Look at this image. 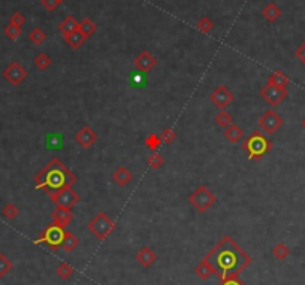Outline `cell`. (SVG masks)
<instances>
[{"instance_id": "31", "label": "cell", "mask_w": 305, "mask_h": 285, "mask_svg": "<svg viewBox=\"0 0 305 285\" xmlns=\"http://www.w3.org/2000/svg\"><path fill=\"white\" fill-rule=\"evenodd\" d=\"M11 270H12V262L3 252H0V278L6 276Z\"/></svg>"}, {"instance_id": "40", "label": "cell", "mask_w": 305, "mask_h": 285, "mask_svg": "<svg viewBox=\"0 0 305 285\" xmlns=\"http://www.w3.org/2000/svg\"><path fill=\"white\" fill-rule=\"evenodd\" d=\"M295 56H296V59L299 60V61H302L304 64H305V42L296 49V53H295Z\"/></svg>"}, {"instance_id": "33", "label": "cell", "mask_w": 305, "mask_h": 285, "mask_svg": "<svg viewBox=\"0 0 305 285\" xmlns=\"http://www.w3.org/2000/svg\"><path fill=\"white\" fill-rule=\"evenodd\" d=\"M18 208L14 204V203H6L3 206V209H2V215L6 218V220H15L18 217Z\"/></svg>"}, {"instance_id": "17", "label": "cell", "mask_w": 305, "mask_h": 285, "mask_svg": "<svg viewBox=\"0 0 305 285\" xmlns=\"http://www.w3.org/2000/svg\"><path fill=\"white\" fill-rule=\"evenodd\" d=\"M224 138L231 142V143H238L244 139V130L238 125V124H231L229 127L224 128V132H223Z\"/></svg>"}, {"instance_id": "4", "label": "cell", "mask_w": 305, "mask_h": 285, "mask_svg": "<svg viewBox=\"0 0 305 285\" xmlns=\"http://www.w3.org/2000/svg\"><path fill=\"white\" fill-rule=\"evenodd\" d=\"M87 227H88V230H90V233L93 236H96L99 241H105L115 230V223L109 218L108 214L99 212L88 221Z\"/></svg>"}, {"instance_id": "3", "label": "cell", "mask_w": 305, "mask_h": 285, "mask_svg": "<svg viewBox=\"0 0 305 285\" xmlns=\"http://www.w3.org/2000/svg\"><path fill=\"white\" fill-rule=\"evenodd\" d=\"M271 149H272V141L261 130L253 132L242 141V151L253 162L262 160Z\"/></svg>"}, {"instance_id": "22", "label": "cell", "mask_w": 305, "mask_h": 285, "mask_svg": "<svg viewBox=\"0 0 305 285\" xmlns=\"http://www.w3.org/2000/svg\"><path fill=\"white\" fill-rule=\"evenodd\" d=\"M63 39H65V42H66L72 49H78V48H81L83 43L87 41V39L81 35L80 30H76V32H73V33H70V35L63 36Z\"/></svg>"}, {"instance_id": "16", "label": "cell", "mask_w": 305, "mask_h": 285, "mask_svg": "<svg viewBox=\"0 0 305 285\" xmlns=\"http://www.w3.org/2000/svg\"><path fill=\"white\" fill-rule=\"evenodd\" d=\"M112 179H114V183L120 187H127L131 183H132V179H133V175L132 172L124 167V166H120L114 173H112Z\"/></svg>"}, {"instance_id": "21", "label": "cell", "mask_w": 305, "mask_h": 285, "mask_svg": "<svg viewBox=\"0 0 305 285\" xmlns=\"http://www.w3.org/2000/svg\"><path fill=\"white\" fill-rule=\"evenodd\" d=\"M262 15L268 22H275L280 17H282V9L278 8L277 3L271 2L268 3L263 9H262Z\"/></svg>"}, {"instance_id": "7", "label": "cell", "mask_w": 305, "mask_h": 285, "mask_svg": "<svg viewBox=\"0 0 305 285\" xmlns=\"http://www.w3.org/2000/svg\"><path fill=\"white\" fill-rule=\"evenodd\" d=\"M258 125L262 128V132L266 135H274L277 133L283 125V118L280 114H277L274 109H268L265 111L261 118L258 120Z\"/></svg>"}, {"instance_id": "11", "label": "cell", "mask_w": 305, "mask_h": 285, "mask_svg": "<svg viewBox=\"0 0 305 285\" xmlns=\"http://www.w3.org/2000/svg\"><path fill=\"white\" fill-rule=\"evenodd\" d=\"M210 100L214 103V105H216L220 111H223V109H226V108L234 102V93H232L231 90H229L227 87H224V85H218V87L210 94Z\"/></svg>"}, {"instance_id": "27", "label": "cell", "mask_w": 305, "mask_h": 285, "mask_svg": "<svg viewBox=\"0 0 305 285\" xmlns=\"http://www.w3.org/2000/svg\"><path fill=\"white\" fill-rule=\"evenodd\" d=\"M216 122H217V125L226 128V127L231 125V124H234V117H232L231 114H229L226 109H223V111H220V112L216 115Z\"/></svg>"}, {"instance_id": "10", "label": "cell", "mask_w": 305, "mask_h": 285, "mask_svg": "<svg viewBox=\"0 0 305 285\" xmlns=\"http://www.w3.org/2000/svg\"><path fill=\"white\" fill-rule=\"evenodd\" d=\"M3 78L11 85H20L25 78H27V70H25V67L21 66L18 61H12L3 70Z\"/></svg>"}, {"instance_id": "38", "label": "cell", "mask_w": 305, "mask_h": 285, "mask_svg": "<svg viewBox=\"0 0 305 285\" xmlns=\"http://www.w3.org/2000/svg\"><path fill=\"white\" fill-rule=\"evenodd\" d=\"M217 285H247L244 281H241L238 276L235 278H227V279H220V282Z\"/></svg>"}, {"instance_id": "1", "label": "cell", "mask_w": 305, "mask_h": 285, "mask_svg": "<svg viewBox=\"0 0 305 285\" xmlns=\"http://www.w3.org/2000/svg\"><path fill=\"white\" fill-rule=\"evenodd\" d=\"M203 258L210 262L214 275L220 279L238 276L253 262V258L231 236H223Z\"/></svg>"}, {"instance_id": "6", "label": "cell", "mask_w": 305, "mask_h": 285, "mask_svg": "<svg viewBox=\"0 0 305 285\" xmlns=\"http://www.w3.org/2000/svg\"><path fill=\"white\" fill-rule=\"evenodd\" d=\"M65 233H66V228H62L53 223L42 231V235L35 241V244H44L53 251H57L59 248H62Z\"/></svg>"}, {"instance_id": "32", "label": "cell", "mask_w": 305, "mask_h": 285, "mask_svg": "<svg viewBox=\"0 0 305 285\" xmlns=\"http://www.w3.org/2000/svg\"><path fill=\"white\" fill-rule=\"evenodd\" d=\"M73 273H75L73 267H72L70 265H67V263H62V265L57 267V275H59V278L63 279V281H67L69 278H72Z\"/></svg>"}, {"instance_id": "29", "label": "cell", "mask_w": 305, "mask_h": 285, "mask_svg": "<svg viewBox=\"0 0 305 285\" xmlns=\"http://www.w3.org/2000/svg\"><path fill=\"white\" fill-rule=\"evenodd\" d=\"M29 39L33 45H42L44 41L46 39V33L41 29V27H35L30 33H29Z\"/></svg>"}, {"instance_id": "9", "label": "cell", "mask_w": 305, "mask_h": 285, "mask_svg": "<svg viewBox=\"0 0 305 285\" xmlns=\"http://www.w3.org/2000/svg\"><path fill=\"white\" fill-rule=\"evenodd\" d=\"M261 96L269 106L275 108L289 96V91H287V88H280V87H274L271 84H265L261 88Z\"/></svg>"}, {"instance_id": "25", "label": "cell", "mask_w": 305, "mask_h": 285, "mask_svg": "<svg viewBox=\"0 0 305 285\" xmlns=\"http://www.w3.org/2000/svg\"><path fill=\"white\" fill-rule=\"evenodd\" d=\"M289 254H290V248H289L286 244H283V242H278V244L272 248V255L277 258L278 262L286 260V258L289 257Z\"/></svg>"}, {"instance_id": "2", "label": "cell", "mask_w": 305, "mask_h": 285, "mask_svg": "<svg viewBox=\"0 0 305 285\" xmlns=\"http://www.w3.org/2000/svg\"><path fill=\"white\" fill-rule=\"evenodd\" d=\"M33 181L36 188L45 190L49 197H53L60 190L76 184V175L69 167H66L60 159L56 157L49 160L46 166L36 173Z\"/></svg>"}, {"instance_id": "42", "label": "cell", "mask_w": 305, "mask_h": 285, "mask_svg": "<svg viewBox=\"0 0 305 285\" xmlns=\"http://www.w3.org/2000/svg\"><path fill=\"white\" fill-rule=\"evenodd\" d=\"M59 2H60V3H63V2H65V0H59Z\"/></svg>"}, {"instance_id": "39", "label": "cell", "mask_w": 305, "mask_h": 285, "mask_svg": "<svg viewBox=\"0 0 305 285\" xmlns=\"http://www.w3.org/2000/svg\"><path fill=\"white\" fill-rule=\"evenodd\" d=\"M41 3L46 11H56L57 6L60 5L59 0H41Z\"/></svg>"}, {"instance_id": "19", "label": "cell", "mask_w": 305, "mask_h": 285, "mask_svg": "<svg viewBox=\"0 0 305 285\" xmlns=\"http://www.w3.org/2000/svg\"><path fill=\"white\" fill-rule=\"evenodd\" d=\"M78 27H80V22L76 21V18H75L73 15H67V17H65V20L60 22L59 30L63 33V36H66V35H70V33L76 32V30H78Z\"/></svg>"}, {"instance_id": "15", "label": "cell", "mask_w": 305, "mask_h": 285, "mask_svg": "<svg viewBox=\"0 0 305 285\" xmlns=\"http://www.w3.org/2000/svg\"><path fill=\"white\" fill-rule=\"evenodd\" d=\"M51 218H53V223L62 228H66L70 221L73 220V214L70 209H63V208H56L51 214Z\"/></svg>"}, {"instance_id": "12", "label": "cell", "mask_w": 305, "mask_h": 285, "mask_svg": "<svg viewBox=\"0 0 305 285\" xmlns=\"http://www.w3.org/2000/svg\"><path fill=\"white\" fill-rule=\"evenodd\" d=\"M75 142L83 149H88L97 142V133L90 125H83L80 130L75 133Z\"/></svg>"}, {"instance_id": "28", "label": "cell", "mask_w": 305, "mask_h": 285, "mask_svg": "<svg viewBox=\"0 0 305 285\" xmlns=\"http://www.w3.org/2000/svg\"><path fill=\"white\" fill-rule=\"evenodd\" d=\"M147 164H148V167L154 169V170L160 169V167L163 166V159H162V155H160L157 151L151 152V154L148 155V157H147Z\"/></svg>"}, {"instance_id": "20", "label": "cell", "mask_w": 305, "mask_h": 285, "mask_svg": "<svg viewBox=\"0 0 305 285\" xmlns=\"http://www.w3.org/2000/svg\"><path fill=\"white\" fill-rule=\"evenodd\" d=\"M266 84H271L274 87H280V88H287V85L290 84L289 78L284 75V72L282 70H275L271 73V76L268 78V82Z\"/></svg>"}, {"instance_id": "5", "label": "cell", "mask_w": 305, "mask_h": 285, "mask_svg": "<svg viewBox=\"0 0 305 285\" xmlns=\"http://www.w3.org/2000/svg\"><path fill=\"white\" fill-rule=\"evenodd\" d=\"M189 202H190V204L193 206L197 212L205 214L211 208V206L217 202V197L207 185H199L189 196Z\"/></svg>"}, {"instance_id": "24", "label": "cell", "mask_w": 305, "mask_h": 285, "mask_svg": "<svg viewBox=\"0 0 305 285\" xmlns=\"http://www.w3.org/2000/svg\"><path fill=\"white\" fill-rule=\"evenodd\" d=\"M80 241L76 238L72 231H66L65 233V238H63V242H62V249L65 252H72L76 246H78Z\"/></svg>"}, {"instance_id": "8", "label": "cell", "mask_w": 305, "mask_h": 285, "mask_svg": "<svg viewBox=\"0 0 305 285\" xmlns=\"http://www.w3.org/2000/svg\"><path fill=\"white\" fill-rule=\"evenodd\" d=\"M51 202L56 204V208H63V209H70L80 202V194L73 191L72 187H67V188H63L60 190L59 193H56L53 197H49Z\"/></svg>"}, {"instance_id": "14", "label": "cell", "mask_w": 305, "mask_h": 285, "mask_svg": "<svg viewBox=\"0 0 305 285\" xmlns=\"http://www.w3.org/2000/svg\"><path fill=\"white\" fill-rule=\"evenodd\" d=\"M156 260H157V255H156V252L152 251L150 246H142V248L136 252V262H138L144 269L151 267L152 265L156 263Z\"/></svg>"}, {"instance_id": "18", "label": "cell", "mask_w": 305, "mask_h": 285, "mask_svg": "<svg viewBox=\"0 0 305 285\" xmlns=\"http://www.w3.org/2000/svg\"><path fill=\"white\" fill-rule=\"evenodd\" d=\"M195 275L202 281H207L214 275V269L207 258H202L200 263H197V266L195 267Z\"/></svg>"}, {"instance_id": "30", "label": "cell", "mask_w": 305, "mask_h": 285, "mask_svg": "<svg viewBox=\"0 0 305 285\" xmlns=\"http://www.w3.org/2000/svg\"><path fill=\"white\" fill-rule=\"evenodd\" d=\"M51 61H53V60H51V57L48 54H45V53H41V54H38L35 57V66L39 70H46L51 66Z\"/></svg>"}, {"instance_id": "34", "label": "cell", "mask_w": 305, "mask_h": 285, "mask_svg": "<svg viewBox=\"0 0 305 285\" xmlns=\"http://www.w3.org/2000/svg\"><path fill=\"white\" fill-rule=\"evenodd\" d=\"M197 29L202 32V33H210L213 29H214V22L213 20H210L208 17H202L199 21H197Z\"/></svg>"}, {"instance_id": "23", "label": "cell", "mask_w": 305, "mask_h": 285, "mask_svg": "<svg viewBox=\"0 0 305 285\" xmlns=\"http://www.w3.org/2000/svg\"><path fill=\"white\" fill-rule=\"evenodd\" d=\"M78 30L81 32V35H83L86 39H88V38H91V36L96 33V30H97V25H96V22H94L91 18H84V20L80 22V27H78Z\"/></svg>"}, {"instance_id": "35", "label": "cell", "mask_w": 305, "mask_h": 285, "mask_svg": "<svg viewBox=\"0 0 305 285\" xmlns=\"http://www.w3.org/2000/svg\"><path fill=\"white\" fill-rule=\"evenodd\" d=\"M21 33H22V30H21V27H18V25L8 24L6 27H5V35H6V38L11 39V41H17V39L21 36Z\"/></svg>"}, {"instance_id": "13", "label": "cell", "mask_w": 305, "mask_h": 285, "mask_svg": "<svg viewBox=\"0 0 305 285\" xmlns=\"http://www.w3.org/2000/svg\"><path fill=\"white\" fill-rule=\"evenodd\" d=\"M133 66L136 67V70H139L142 73H148V72H151L152 69L157 66V59L152 56L150 51L144 49L135 57Z\"/></svg>"}, {"instance_id": "37", "label": "cell", "mask_w": 305, "mask_h": 285, "mask_svg": "<svg viewBox=\"0 0 305 285\" xmlns=\"http://www.w3.org/2000/svg\"><path fill=\"white\" fill-rule=\"evenodd\" d=\"M25 22V17L21 14V12H14L9 18V24H14V25H18V27H21V25Z\"/></svg>"}, {"instance_id": "36", "label": "cell", "mask_w": 305, "mask_h": 285, "mask_svg": "<svg viewBox=\"0 0 305 285\" xmlns=\"http://www.w3.org/2000/svg\"><path fill=\"white\" fill-rule=\"evenodd\" d=\"M160 139H162L163 143H172L176 139V133L172 130V128L166 127V128H163L162 133H160Z\"/></svg>"}, {"instance_id": "41", "label": "cell", "mask_w": 305, "mask_h": 285, "mask_svg": "<svg viewBox=\"0 0 305 285\" xmlns=\"http://www.w3.org/2000/svg\"><path fill=\"white\" fill-rule=\"evenodd\" d=\"M301 125H302V128H304V130H305V117L302 118V121H301Z\"/></svg>"}, {"instance_id": "26", "label": "cell", "mask_w": 305, "mask_h": 285, "mask_svg": "<svg viewBox=\"0 0 305 285\" xmlns=\"http://www.w3.org/2000/svg\"><path fill=\"white\" fill-rule=\"evenodd\" d=\"M144 143H145V146H147L148 149H151V152H154V151H157V149L162 146L163 142H162V139H160L159 135H156V133H150V135L145 138Z\"/></svg>"}]
</instances>
